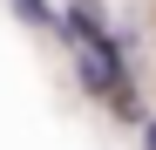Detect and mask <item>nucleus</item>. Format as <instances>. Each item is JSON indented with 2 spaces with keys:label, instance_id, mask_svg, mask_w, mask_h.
<instances>
[{
  "label": "nucleus",
  "instance_id": "obj_1",
  "mask_svg": "<svg viewBox=\"0 0 156 150\" xmlns=\"http://www.w3.org/2000/svg\"><path fill=\"white\" fill-rule=\"evenodd\" d=\"M75 68H82V89H95V96H115L122 103V55H115V41L109 34H88V41H75Z\"/></svg>",
  "mask_w": 156,
  "mask_h": 150
},
{
  "label": "nucleus",
  "instance_id": "obj_3",
  "mask_svg": "<svg viewBox=\"0 0 156 150\" xmlns=\"http://www.w3.org/2000/svg\"><path fill=\"white\" fill-rule=\"evenodd\" d=\"M143 150H156V123H149V130H143Z\"/></svg>",
  "mask_w": 156,
  "mask_h": 150
},
{
  "label": "nucleus",
  "instance_id": "obj_2",
  "mask_svg": "<svg viewBox=\"0 0 156 150\" xmlns=\"http://www.w3.org/2000/svg\"><path fill=\"white\" fill-rule=\"evenodd\" d=\"M14 14L27 21V28H61V21L48 14V0H14Z\"/></svg>",
  "mask_w": 156,
  "mask_h": 150
}]
</instances>
